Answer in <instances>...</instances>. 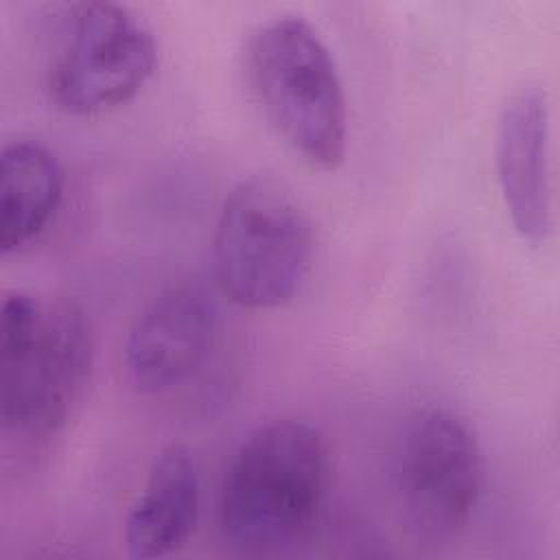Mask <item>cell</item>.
I'll use <instances>...</instances> for the list:
<instances>
[{
	"mask_svg": "<svg viewBox=\"0 0 560 560\" xmlns=\"http://www.w3.org/2000/svg\"><path fill=\"white\" fill-rule=\"evenodd\" d=\"M483 483L479 442L451 409L416 411L405 424L394 462V486L407 529L440 545L470 521Z\"/></svg>",
	"mask_w": 560,
	"mask_h": 560,
	"instance_id": "6",
	"label": "cell"
},
{
	"mask_svg": "<svg viewBox=\"0 0 560 560\" xmlns=\"http://www.w3.org/2000/svg\"><path fill=\"white\" fill-rule=\"evenodd\" d=\"M311 256V221L289 186L256 175L228 192L214 230V267L232 302L247 308L291 302Z\"/></svg>",
	"mask_w": 560,
	"mask_h": 560,
	"instance_id": "4",
	"label": "cell"
},
{
	"mask_svg": "<svg viewBox=\"0 0 560 560\" xmlns=\"http://www.w3.org/2000/svg\"><path fill=\"white\" fill-rule=\"evenodd\" d=\"M219 332V304L201 278L162 291L133 324L125 368L142 394H164L195 378L208 363Z\"/></svg>",
	"mask_w": 560,
	"mask_h": 560,
	"instance_id": "7",
	"label": "cell"
},
{
	"mask_svg": "<svg viewBox=\"0 0 560 560\" xmlns=\"http://www.w3.org/2000/svg\"><path fill=\"white\" fill-rule=\"evenodd\" d=\"M61 197L57 158L33 140L7 142L0 153V252H15L39 236Z\"/></svg>",
	"mask_w": 560,
	"mask_h": 560,
	"instance_id": "10",
	"label": "cell"
},
{
	"mask_svg": "<svg viewBox=\"0 0 560 560\" xmlns=\"http://www.w3.org/2000/svg\"><path fill=\"white\" fill-rule=\"evenodd\" d=\"M247 77L278 136L308 164L346 158L348 105L326 42L302 15H273L247 39Z\"/></svg>",
	"mask_w": 560,
	"mask_h": 560,
	"instance_id": "3",
	"label": "cell"
},
{
	"mask_svg": "<svg viewBox=\"0 0 560 560\" xmlns=\"http://www.w3.org/2000/svg\"><path fill=\"white\" fill-rule=\"evenodd\" d=\"M92 361L90 326L68 300L9 291L0 306V422L7 440L55 435L79 400Z\"/></svg>",
	"mask_w": 560,
	"mask_h": 560,
	"instance_id": "1",
	"label": "cell"
},
{
	"mask_svg": "<svg viewBox=\"0 0 560 560\" xmlns=\"http://www.w3.org/2000/svg\"><path fill=\"white\" fill-rule=\"evenodd\" d=\"M497 179L514 230L532 245L556 228L551 105L538 83L516 88L503 103L494 136Z\"/></svg>",
	"mask_w": 560,
	"mask_h": 560,
	"instance_id": "8",
	"label": "cell"
},
{
	"mask_svg": "<svg viewBox=\"0 0 560 560\" xmlns=\"http://www.w3.org/2000/svg\"><path fill=\"white\" fill-rule=\"evenodd\" d=\"M328 481L322 433L302 420H271L238 446L221 488L223 538L243 553L291 545L315 518Z\"/></svg>",
	"mask_w": 560,
	"mask_h": 560,
	"instance_id": "2",
	"label": "cell"
},
{
	"mask_svg": "<svg viewBox=\"0 0 560 560\" xmlns=\"http://www.w3.org/2000/svg\"><path fill=\"white\" fill-rule=\"evenodd\" d=\"M155 66V35L138 13L107 0L74 2L63 13V37L48 72V90L70 114H103L129 103Z\"/></svg>",
	"mask_w": 560,
	"mask_h": 560,
	"instance_id": "5",
	"label": "cell"
},
{
	"mask_svg": "<svg viewBox=\"0 0 560 560\" xmlns=\"http://www.w3.org/2000/svg\"><path fill=\"white\" fill-rule=\"evenodd\" d=\"M199 499V475L190 453L179 444L160 451L125 521L129 556L149 560L177 551L195 532Z\"/></svg>",
	"mask_w": 560,
	"mask_h": 560,
	"instance_id": "9",
	"label": "cell"
}]
</instances>
